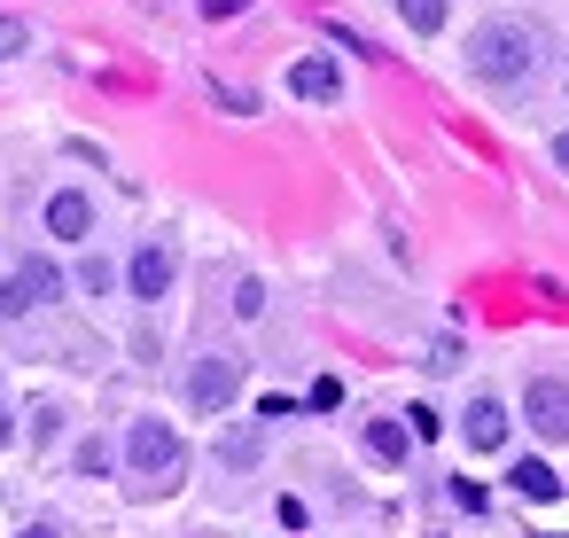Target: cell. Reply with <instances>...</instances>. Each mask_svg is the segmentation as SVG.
Masks as SVG:
<instances>
[{
	"label": "cell",
	"mask_w": 569,
	"mask_h": 538,
	"mask_svg": "<svg viewBox=\"0 0 569 538\" xmlns=\"http://www.w3.org/2000/svg\"><path fill=\"white\" fill-rule=\"evenodd\" d=\"M530 63H538V32L515 24V17H491V24L468 40V71H476L483 87H515V79H530Z\"/></svg>",
	"instance_id": "cell-1"
},
{
	"label": "cell",
	"mask_w": 569,
	"mask_h": 538,
	"mask_svg": "<svg viewBox=\"0 0 569 538\" xmlns=\"http://www.w3.org/2000/svg\"><path fill=\"white\" fill-rule=\"evenodd\" d=\"M126 468H133L141 484H157V491H164V484L188 468V445H180V429H172V421H157V414H141V421L126 429Z\"/></svg>",
	"instance_id": "cell-2"
},
{
	"label": "cell",
	"mask_w": 569,
	"mask_h": 538,
	"mask_svg": "<svg viewBox=\"0 0 569 538\" xmlns=\"http://www.w3.org/2000/svg\"><path fill=\"white\" fill-rule=\"evenodd\" d=\"M234 390H242V359H234V351L196 359V375H188V406H196V414H227Z\"/></svg>",
	"instance_id": "cell-3"
},
{
	"label": "cell",
	"mask_w": 569,
	"mask_h": 538,
	"mask_svg": "<svg viewBox=\"0 0 569 538\" xmlns=\"http://www.w3.org/2000/svg\"><path fill=\"white\" fill-rule=\"evenodd\" d=\"M56 289H63V273H56L48 258H24L9 281H0V312H9V320H24V312H40Z\"/></svg>",
	"instance_id": "cell-4"
},
{
	"label": "cell",
	"mask_w": 569,
	"mask_h": 538,
	"mask_svg": "<svg viewBox=\"0 0 569 538\" xmlns=\"http://www.w3.org/2000/svg\"><path fill=\"white\" fill-rule=\"evenodd\" d=\"M522 421H530L546 445H561V437H569V382H553V375L522 382Z\"/></svg>",
	"instance_id": "cell-5"
},
{
	"label": "cell",
	"mask_w": 569,
	"mask_h": 538,
	"mask_svg": "<svg viewBox=\"0 0 569 538\" xmlns=\"http://www.w3.org/2000/svg\"><path fill=\"white\" fill-rule=\"evenodd\" d=\"M172 273H180L172 242H141V250H133V266H126V289H133L141 305H157V297L172 289Z\"/></svg>",
	"instance_id": "cell-6"
},
{
	"label": "cell",
	"mask_w": 569,
	"mask_h": 538,
	"mask_svg": "<svg viewBox=\"0 0 569 538\" xmlns=\"http://www.w3.org/2000/svg\"><path fill=\"white\" fill-rule=\"evenodd\" d=\"M289 94H297V102H336V94H343V71H336L328 56H305V63L289 71Z\"/></svg>",
	"instance_id": "cell-7"
},
{
	"label": "cell",
	"mask_w": 569,
	"mask_h": 538,
	"mask_svg": "<svg viewBox=\"0 0 569 538\" xmlns=\"http://www.w3.org/2000/svg\"><path fill=\"white\" fill-rule=\"evenodd\" d=\"M48 235H63V242H87V235H94V203H87L79 188L48 196Z\"/></svg>",
	"instance_id": "cell-8"
},
{
	"label": "cell",
	"mask_w": 569,
	"mask_h": 538,
	"mask_svg": "<svg viewBox=\"0 0 569 538\" xmlns=\"http://www.w3.org/2000/svg\"><path fill=\"white\" fill-rule=\"evenodd\" d=\"M460 429H468L476 452H499V445H507V406H499V398H476V406L460 414Z\"/></svg>",
	"instance_id": "cell-9"
},
{
	"label": "cell",
	"mask_w": 569,
	"mask_h": 538,
	"mask_svg": "<svg viewBox=\"0 0 569 538\" xmlns=\"http://www.w3.org/2000/svg\"><path fill=\"white\" fill-rule=\"evenodd\" d=\"M507 484H515L522 499H561V491H569V484H561L546 460H515V476H507Z\"/></svg>",
	"instance_id": "cell-10"
},
{
	"label": "cell",
	"mask_w": 569,
	"mask_h": 538,
	"mask_svg": "<svg viewBox=\"0 0 569 538\" xmlns=\"http://www.w3.org/2000/svg\"><path fill=\"white\" fill-rule=\"evenodd\" d=\"M406 445H413V437H406L398 421H367V460H382V468H398V460H406Z\"/></svg>",
	"instance_id": "cell-11"
},
{
	"label": "cell",
	"mask_w": 569,
	"mask_h": 538,
	"mask_svg": "<svg viewBox=\"0 0 569 538\" xmlns=\"http://www.w3.org/2000/svg\"><path fill=\"white\" fill-rule=\"evenodd\" d=\"M398 17H406L421 40H437V32H445V0H398Z\"/></svg>",
	"instance_id": "cell-12"
},
{
	"label": "cell",
	"mask_w": 569,
	"mask_h": 538,
	"mask_svg": "<svg viewBox=\"0 0 569 538\" xmlns=\"http://www.w3.org/2000/svg\"><path fill=\"white\" fill-rule=\"evenodd\" d=\"M219 452H227V468H250V460L266 452V437H258V429H227V445H219Z\"/></svg>",
	"instance_id": "cell-13"
},
{
	"label": "cell",
	"mask_w": 569,
	"mask_h": 538,
	"mask_svg": "<svg viewBox=\"0 0 569 538\" xmlns=\"http://www.w3.org/2000/svg\"><path fill=\"white\" fill-rule=\"evenodd\" d=\"M234 312L258 320V312H266V281H234Z\"/></svg>",
	"instance_id": "cell-14"
},
{
	"label": "cell",
	"mask_w": 569,
	"mask_h": 538,
	"mask_svg": "<svg viewBox=\"0 0 569 538\" xmlns=\"http://www.w3.org/2000/svg\"><path fill=\"white\" fill-rule=\"evenodd\" d=\"M79 468H87V476H102V468H110V445H102V437H87V445H79Z\"/></svg>",
	"instance_id": "cell-15"
},
{
	"label": "cell",
	"mask_w": 569,
	"mask_h": 538,
	"mask_svg": "<svg viewBox=\"0 0 569 538\" xmlns=\"http://www.w3.org/2000/svg\"><path fill=\"white\" fill-rule=\"evenodd\" d=\"M452 499H460L468 515H483V484H476V476H452Z\"/></svg>",
	"instance_id": "cell-16"
},
{
	"label": "cell",
	"mask_w": 569,
	"mask_h": 538,
	"mask_svg": "<svg viewBox=\"0 0 569 538\" xmlns=\"http://www.w3.org/2000/svg\"><path fill=\"white\" fill-rule=\"evenodd\" d=\"M312 406H320V414H328V406H343V382H336V375H320V382H312Z\"/></svg>",
	"instance_id": "cell-17"
},
{
	"label": "cell",
	"mask_w": 569,
	"mask_h": 538,
	"mask_svg": "<svg viewBox=\"0 0 569 538\" xmlns=\"http://www.w3.org/2000/svg\"><path fill=\"white\" fill-rule=\"evenodd\" d=\"M17 48H24V24H17V17H0V56H17Z\"/></svg>",
	"instance_id": "cell-18"
},
{
	"label": "cell",
	"mask_w": 569,
	"mask_h": 538,
	"mask_svg": "<svg viewBox=\"0 0 569 538\" xmlns=\"http://www.w3.org/2000/svg\"><path fill=\"white\" fill-rule=\"evenodd\" d=\"M250 0H203V17H242Z\"/></svg>",
	"instance_id": "cell-19"
},
{
	"label": "cell",
	"mask_w": 569,
	"mask_h": 538,
	"mask_svg": "<svg viewBox=\"0 0 569 538\" xmlns=\"http://www.w3.org/2000/svg\"><path fill=\"white\" fill-rule=\"evenodd\" d=\"M17 538H63V530H56V522H32V530H17Z\"/></svg>",
	"instance_id": "cell-20"
},
{
	"label": "cell",
	"mask_w": 569,
	"mask_h": 538,
	"mask_svg": "<svg viewBox=\"0 0 569 538\" xmlns=\"http://www.w3.org/2000/svg\"><path fill=\"white\" fill-rule=\"evenodd\" d=\"M553 165H561V172H569V133H561V141H553Z\"/></svg>",
	"instance_id": "cell-21"
},
{
	"label": "cell",
	"mask_w": 569,
	"mask_h": 538,
	"mask_svg": "<svg viewBox=\"0 0 569 538\" xmlns=\"http://www.w3.org/2000/svg\"><path fill=\"white\" fill-rule=\"evenodd\" d=\"M0 445H9V414H0Z\"/></svg>",
	"instance_id": "cell-22"
}]
</instances>
